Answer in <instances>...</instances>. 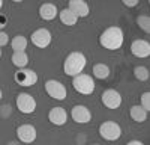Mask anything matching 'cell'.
Instances as JSON below:
<instances>
[{
	"label": "cell",
	"instance_id": "cell-19",
	"mask_svg": "<svg viewBox=\"0 0 150 145\" xmlns=\"http://www.w3.org/2000/svg\"><path fill=\"white\" fill-rule=\"evenodd\" d=\"M110 76V67L105 64H96L93 65V77L99 80H105Z\"/></svg>",
	"mask_w": 150,
	"mask_h": 145
},
{
	"label": "cell",
	"instance_id": "cell-5",
	"mask_svg": "<svg viewBox=\"0 0 150 145\" xmlns=\"http://www.w3.org/2000/svg\"><path fill=\"white\" fill-rule=\"evenodd\" d=\"M45 91H47V94L51 97V98L59 100V101H63L66 98V95H68L66 86L62 82L54 80V79L45 82Z\"/></svg>",
	"mask_w": 150,
	"mask_h": 145
},
{
	"label": "cell",
	"instance_id": "cell-12",
	"mask_svg": "<svg viewBox=\"0 0 150 145\" xmlns=\"http://www.w3.org/2000/svg\"><path fill=\"white\" fill-rule=\"evenodd\" d=\"M131 53L135 57H140V59L149 57L150 56V44H149V41H146V39H135L131 44Z\"/></svg>",
	"mask_w": 150,
	"mask_h": 145
},
{
	"label": "cell",
	"instance_id": "cell-13",
	"mask_svg": "<svg viewBox=\"0 0 150 145\" xmlns=\"http://www.w3.org/2000/svg\"><path fill=\"white\" fill-rule=\"evenodd\" d=\"M48 119H50V123L54 124V126H59V127L60 126H65L66 121H68V112L65 111L63 107L56 106V107H53L51 111H50Z\"/></svg>",
	"mask_w": 150,
	"mask_h": 145
},
{
	"label": "cell",
	"instance_id": "cell-24",
	"mask_svg": "<svg viewBox=\"0 0 150 145\" xmlns=\"http://www.w3.org/2000/svg\"><path fill=\"white\" fill-rule=\"evenodd\" d=\"M9 42V35L3 30H0V47H3Z\"/></svg>",
	"mask_w": 150,
	"mask_h": 145
},
{
	"label": "cell",
	"instance_id": "cell-6",
	"mask_svg": "<svg viewBox=\"0 0 150 145\" xmlns=\"http://www.w3.org/2000/svg\"><path fill=\"white\" fill-rule=\"evenodd\" d=\"M17 109L21 112V113H26V115H30L36 111V100L35 97L27 94V92H21L17 95Z\"/></svg>",
	"mask_w": 150,
	"mask_h": 145
},
{
	"label": "cell",
	"instance_id": "cell-21",
	"mask_svg": "<svg viewBox=\"0 0 150 145\" xmlns=\"http://www.w3.org/2000/svg\"><path fill=\"white\" fill-rule=\"evenodd\" d=\"M134 76H135V79H138L140 82H146L149 79V76H150V72H149V70L146 67L138 65V67L134 68Z\"/></svg>",
	"mask_w": 150,
	"mask_h": 145
},
{
	"label": "cell",
	"instance_id": "cell-4",
	"mask_svg": "<svg viewBox=\"0 0 150 145\" xmlns=\"http://www.w3.org/2000/svg\"><path fill=\"white\" fill-rule=\"evenodd\" d=\"M99 135L105 141H117L122 136V127L116 121H105L99 126Z\"/></svg>",
	"mask_w": 150,
	"mask_h": 145
},
{
	"label": "cell",
	"instance_id": "cell-1",
	"mask_svg": "<svg viewBox=\"0 0 150 145\" xmlns=\"http://www.w3.org/2000/svg\"><path fill=\"white\" fill-rule=\"evenodd\" d=\"M123 41H125V35H123V30L119 26L107 27L101 33V36H99V44L104 48H107V50H111V52L119 50L123 45Z\"/></svg>",
	"mask_w": 150,
	"mask_h": 145
},
{
	"label": "cell",
	"instance_id": "cell-23",
	"mask_svg": "<svg viewBox=\"0 0 150 145\" xmlns=\"http://www.w3.org/2000/svg\"><path fill=\"white\" fill-rule=\"evenodd\" d=\"M141 106L149 112L150 111V92H144L141 95Z\"/></svg>",
	"mask_w": 150,
	"mask_h": 145
},
{
	"label": "cell",
	"instance_id": "cell-7",
	"mask_svg": "<svg viewBox=\"0 0 150 145\" xmlns=\"http://www.w3.org/2000/svg\"><path fill=\"white\" fill-rule=\"evenodd\" d=\"M14 79H15V82L20 85V86H26V88H30V86H33V85L38 83L36 71L27 70V68H18Z\"/></svg>",
	"mask_w": 150,
	"mask_h": 145
},
{
	"label": "cell",
	"instance_id": "cell-14",
	"mask_svg": "<svg viewBox=\"0 0 150 145\" xmlns=\"http://www.w3.org/2000/svg\"><path fill=\"white\" fill-rule=\"evenodd\" d=\"M68 8L78 18H84V17H87L90 14V8H89V5H87L84 0H69Z\"/></svg>",
	"mask_w": 150,
	"mask_h": 145
},
{
	"label": "cell",
	"instance_id": "cell-27",
	"mask_svg": "<svg viewBox=\"0 0 150 145\" xmlns=\"http://www.w3.org/2000/svg\"><path fill=\"white\" fill-rule=\"evenodd\" d=\"M128 145H143V142L141 141H129Z\"/></svg>",
	"mask_w": 150,
	"mask_h": 145
},
{
	"label": "cell",
	"instance_id": "cell-17",
	"mask_svg": "<svg viewBox=\"0 0 150 145\" xmlns=\"http://www.w3.org/2000/svg\"><path fill=\"white\" fill-rule=\"evenodd\" d=\"M129 115H131V118L135 121V123H144V121L147 119V111L141 104L132 106L131 111H129Z\"/></svg>",
	"mask_w": 150,
	"mask_h": 145
},
{
	"label": "cell",
	"instance_id": "cell-26",
	"mask_svg": "<svg viewBox=\"0 0 150 145\" xmlns=\"http://www.w3.org/2000/svg\"><path fill=\"white\" fill-rule=\"evenodd\" d=\"M6 26H8V17L3 15V14H0V30H3Z\"/></svg>",
	"mask_w": 150,
	"mask_h": 145
},
{
	"label": "cell",
	"instance_id": "cell-20",
	"mask_svg": "<svg viewBox=\"0 0 150 145\" xmlns=\"http://www.w3.org/2000/svg\"><path fill=\"white\" fill-rule=\"evenodd\" d=\"M11 47H12V50H14V52L26 50V48H27V39H26V36H23V35L14 36L12 41H11Z\"/></svg>",
	"mask_w": 150,
	"mask_h": 145
},
{
	"label": "cell",
	"instance_id": "cell-3",
	"mask_svg": "<svg viewBox=\"0 0 150 145\" xmlns=\"http://www.w3.org/2000/svg\"><path fill=\"white\" fill-rule=\"evenodd\" d=\"M95 80L92 76L89 74H84V72H80V74L74 76L72 79V86L74 89L77 91L78 94H83V95H90L93 94L95 91Z\"/></svg>",
	"mask_w": 150,
	"mask_h": 145
},
{
	"label": "cell",
	"instance_id": "cell-18",
	"mask_svg": "<svg viewBox=\"0 0 150 145\" xmlns=\"http://www.w3.org/2000/svg\"><path fill=\"white\" fill-rule=\"evenodd\" d=\"M12 64H14L17 68H26L27 64H29V56L26 53V50H21V52H14L11 57Z\"/></svg>",
	"mask_w": 150,
	"mask_h": 145
},
{
	"label": "cell",
	"instance_id": "cell-11",
	"mask_svg": "<svg viewBox=\"0 0 150 145\" xmlns=\"http://www.w3.org/2000/svg\"><path fill=\"white\" fill-rule=\"evenodd\" d=\"M38 131L32 124H21L20 127H17V138L20 142L24 144H32L36 141Z\"/></svg>",
	"mask_w": 150,
	"mask_h": 145
},
{
	"label": "cell",
	"instance_id": "cell-8",
	"mask_svg": "<svg viewBox=\"0 0 150 145\" xmlns=\"http://www.w3.org/2000/svg\"><path fill=\"white\" fill-rule=\"evenodd\" d=\"M30 39H32V44L36 45L38 48H45V47H48L50 44H51L53 35H51V32H50L48 29L41 27V29H36L32 33Z\"/></svg>",
	"mask_w": 150,
	"mask_h": 145
},
{
	"label": "cell",
	"instance_id": "cell-15",
	"mask_svg": "<svg viewBox=\"0 0 150 145\" xmlns=\"http://www.w3.org/2000/svg\"><path fill=\"white\" fill-rule=\"evenodd\" d=\"M39 17L45 21H51L57 17V8L54 3H44L39 8Z\"/></svg>",
	"mask_w": 150,
	"mask_h": 145
},
{
	"label": "cell",
	"instance_id": "cell-22",
	"mask_svg": "<svg viewBox=\"0 0 150 145\" xmlns=\"http://www.w3.org/2000/svg\"><path fill=\"white\" fill-rule=\"evenodd\" d=\"M137 24H138V27L141 30H144L146 33L150 32V18L147 15H140L138 18H137Z\"/></svg>",
	"mask_w": 150,
	"mask_h": 145
},
{
	"label": "cell",
	"instance_id": "cell-16",
	"mask_svg": "<svg viewBox=\"0 0 150 145\" xmlns=\"http://www.w3.org/2000/svg\"><path fill=\"white\" fill-rule=\"evenodd\" d=\"M59 18L60 21L65 24V26H75L78 21V17L74 14V12L69 9V8H65V9H62L59 12Z\"/></svg>",
	"mask_w": 150,
	"mask_h": 145
},
{
	"label": "cell",
	"instance_id": "cell-30",
	"mask_svg": "<svg viewBox=\"0 0 150 145\" xmlns=\"http://www.w3.org/2000/svg\"><path fill=\"white\" fill-rule=\"evenodd\" d=\"M2 6H3V0H0V9H2Z\"/></svg>",
	"mask_w": 150,
	"mask_h": 145
},
{
	"label": "cell",
	"instance_id": "cell-9",
	"mask_svg": "<svg viewBox=\"0 0 150 145\" xmlns=\"http://www.w3.org/2000/svg\"><path fill=\"white\" fill-rule=\"evenodd\" d=\"M101 101L108 109H117L122 104V95L116 89H107L101 95Z\"/></svg>",
	"mask_w": 150,
	"mask_h": 145
},
{
	"label": "cell",
	"instance_id": "cell-29",
	"mask_svg": "<svg viewBox=\"0 0 150 145\" xmlns=\"http://www.w3.org/2000/svg\"><path fill=\"white\" fill-rule=\"evenodd\" d=\"M2 97H3V92H2V89H0V100H2Z\"/></svg>",
	"mask_w": 150,
	"mask_h": 145
},
{
	"label": "cell",
	"instance_id": "cell-31",
	"mask_svg": "<svg viewBox=\"0 0 150 145\" xmlns=\"http://www.w3.org/2000/svg\"><path fill=\"white\" fill-rule=\"evenodd\" d=\"M2 55H3V53H2V47H0V57H2Z\"/></svg>",
	"mask_w": 150,
	"mask_h": 145
},
{
	"label": "cell",
	"instance_id": "cell-2",
	"mask_svg": "<svg viewBox=\"0 0 150 145\" xmlns=\"http://www.w3.org/2000/svg\"><path fill=\"white\" fill-rule=\"evenodd\" d=\"M86 64H87V59L81 52H71L63 62V72L69 77H74L83 72Z\"/></svg>",
	"mask_w": 150,
	"mask_h": 145
},
{
	"label": "cell",
	"instance_id": "cell-28",
	"mask_svg": "<svg viewBox=\"0 0 150 145\" xmlns=\"http://www.w3.org/2000/svg\"><path fill=\"white\" fill-rule=\"evenodd\" d=\"M12 2H15V3H21L23 0H12Z\"/></svg>",
	"mask_w": 150,
	"mask_h": 145
},
{
	"label": "cell",
	"instance_id": "cell-25",
	"mask_svg": "<svg viewBox=\"0 0 150 145\" xmlns=\"http://www.w3.org/2000/svg\"><path fill=\"white\" fill-rule=\"evenodd\" d=\"M122 2H123L125 6H128V8H135L137 5H138L140 0H122Z\"/></svg>",
	"mask_w": 150,
	"mask_h": 145
},
{
	"label": "cell",
	"instance_id": "cell-10",
	"mask_svg": "<svg viewBox=\"0 0 150 145\" xmlns=\"http://www.w3.org/2000/svg\"><path fill=\"white\" fill-rule=\"evenodd\" d=\"M71 116L77 124H87L90 123L92 119V112L89 111V107L84 106V104H77L72 107L71 111Z\"/></svg>",
	"mask_w": 150,
	"mask_h": 145
}]
</instances>
